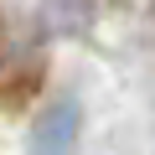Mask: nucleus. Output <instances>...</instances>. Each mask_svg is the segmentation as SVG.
Listing matches in <instances>:
<instances>
[{
	"label": "nucleus",
	"mask_w": 155,
	"mask_h": 155,
	"mask_svg": "<svg viewBox=\"0 0 155 155\" xmlns=\"http://www.w3.org/2000/svg\"><path fill=\"white\" fill-rule=\"evenodd\" d=\"M78 129H83V109L78 98H52L26 134V155H78Z\"/></svg>",
	"instance_id": "nucleus-1"
}]
</instances>
